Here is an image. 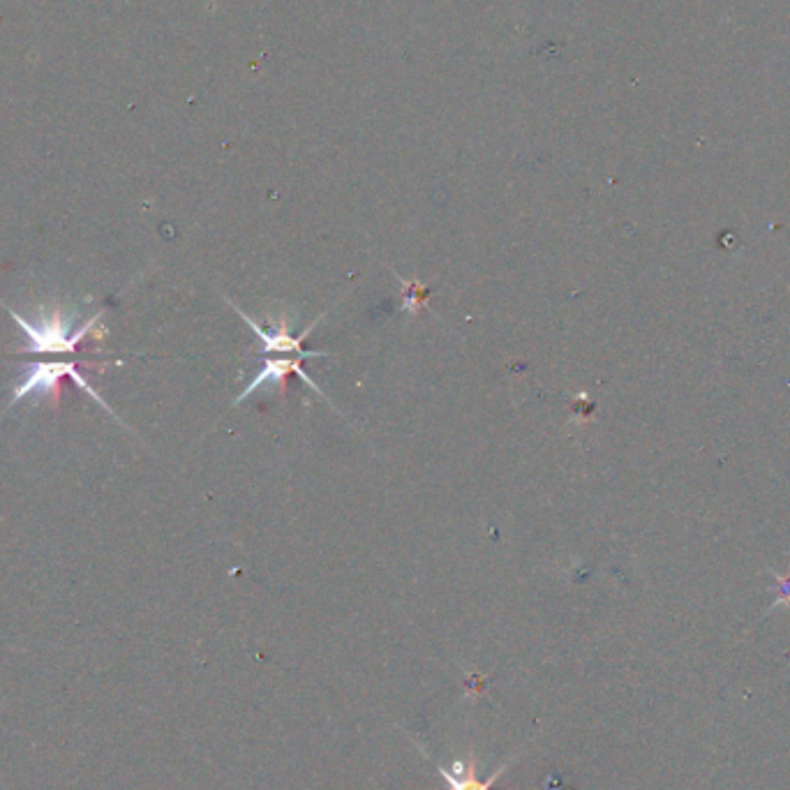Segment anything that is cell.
<instances>
[{"instance_id":"6da1fadb","label":"cell","mask_w":790,"mask_h":790,"mask_svg":"<svg viewBox=\"0 0 790 790\" xmlns=\"http://www.w3.org/2000/svg\"><path fill=\"white\" fill-rule=\"evenodd\" d=\"M14 322H17L21 329L28 333V354H74L77 352L79 342L84 340V335L88 333V329L95 324V317L93 322H88L84 329H79L74 335H70L67 331V326L63 324L61 315H51L49 319H42V324H33L24 319L17 312H12Z\"/></svg>"},{"instance_id":"7a4b0ae2","label":"cell","mask_w":790,"mask_h":790,"mask_svg":"<svg viewBox=\"0 0 790 790\" xmlns=\"http://www.w3.org/2000/svg\"><path fill=\"white\" fill-rule=\"evenodd\" d=\"M227 303L238 312V315H241L245 326H248V329H252V333L257 335V352L259 354H296L298 359H303V361L305 359H326V356H331V354H326V352H315V349H305L303 347V340L308 338L312 331H315V326L326 317V312L317 319V322H312L301 335H292V333H289L285 322H280L271 331V329H266V326H262L259 322H255V319H252L245 310L238 308L234 301H229V298H227Z\"/></svg>"},{"instance_id":"3957f363","label":"cell","mask_w":790,"mask_h":790,"mask_svg":"<svg viewBox=\"0 0 790 790\" xmlns=\"http://www.w3.org/2000/svg\"><path fill=\"white\" fill-rule=\"evenodd\" d=\"M61 377H72L74 382H77L79 386H84V389L91 393L95 400H100V395L93 391V386L88 384L77 370H74V365H67V363H37V365H33L31 370H28V375H26L24 382H21L19 389L14 391L12 402H19V400H24V398H28V395H35V393L47 395L51 389H56L58 382H61Z\"/></svg>"},{"instance_id":"277c9868","label":"cell","mask_w":790,"mask_h":790,"mask_svg":"<svg viewBox=\"0 0 790 790\" xmlns=\"http://www.w3.org/2000/svg\"><path fill=\"white\" fill-rule=\"evenodd\" d=\"M292 372L298 379H301V382L308 384L310 389L319 395V398H324L326 402H329V398H326L324 391L319 389V384L315 382V379H312L308 372L303 370V359H266L262 368L257 370V375L250 379V384L245 386V389L241 391V395H238V398L234 400V405H238V402H243L245 398H250V395L262 389V386H268V384L282 386V384H285L287 375H292Z\"/></svg>"},{"instance_id":"5b68a950","label":"cell","mask_w":790,"mask_h":790,"mask_svg":"<svg viewBox=\"0 0 790 790\" xmlns=\"http://www.w3.org/2000/svg\"><path fill=\"white\" fill-rule=\"evenodd\" d=\"M442 774H444V779L449 781V786L453 790H490V786H493V781L497 779V774L490 781H476L474 772L465 774V777H462V779H458L456 774H449V772H442Z\"/></svg>"}]
</instances>
